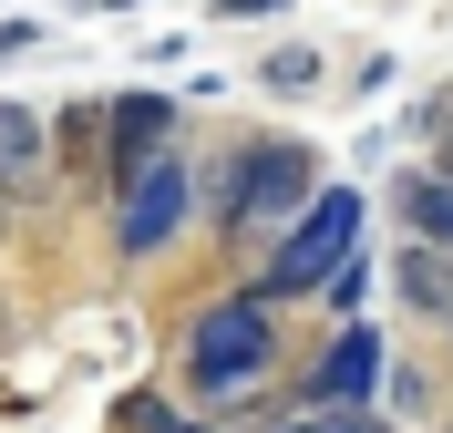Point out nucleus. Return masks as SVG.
<instances>
[{
	"instance_id": "7",
	"label": "nucleus",
	"mask_w": 453,
	"mask_h": 433,
	"mask_svg": "<svg viewBox=\"0 0 453 433\" xmlns=\"http://www.w3.org/2000/svg\"><path fill=\"white\" fill-rule=\"evenodd\" d=\"M52 175V114L42 104H0V197H31Z\"/></svg>"
},
{
	"instance_id": "5",
	"label": "nucleus",
	"mask_w": 453,
	"mask_h": 433,
	"mask_svg": "<svg viewBox=\"0 0 453 433\" xmlns=\"http://www.w3.org/2000/svg\"><path fill=\"white\" fill-rule=\"evenodd\" d=\"M299 403H319V413L381 403V330H371V320H340V330H330V351H319L310 382H299Z\"/></svg>"
},
{
	"instance_id": "12",
	"label": "nucleus",
	"mask_w": 453,
	"mask_h": 433,
	"mask_svg": "<svg viewBox=\"0 0 453 433\" xmlns=\"http://www.w3.org/2000/svg\"><path fill=\"white\" fill-rule=\"evenodd\" d=\"M371 279H381V268H371V259H350V268H340L330 289H319V299H330L340 320H361V299H371Z\"/></svg>"
},
{
	"instance_id": "11",
	"label": "nucleus",
	"mask_w": 453,
	"mask_h": 433,
	"mask_svg": "<svg viewBox=\"0 0 453 433\" xmlns=\"http://www.w3.org/2000/svg\"><path fill=\"white\" fill-rule=\"evenodd\" d=\"M268 433H392V423H381V403H361V413H319V403H299L288 423H268Z\"/></svg>"
},
{
	"instance_id": "8",
	"label": "nucleus",
	"mask_w": 453,
	"mask_h": 433,
	"mask_svg": "<svg viewBox=\"0 0 453 433\" xmlns=\"http://www.w3.org/2000/svg\"><path fill=\"white\" fill-rule=\"evenodd\" d=\"M402 310H423V320H453V248H433V237H402Z\"/></svg>"
},
{
	"instance_id": "6",
	"label": "nucleus",
	"mask_w": 453,
	"mask_h": 433,
	"mask_svg": "<svg viewBox=\"0 0 453 433\" xmlns=\"http://www.w3.org/2000/svg\"><path fill=\"white\" fill-rule=\"evenodd\" d=\"M175 114H186V104H175V93H155V83H144V93H113V104H104V175H113V186H124L134 166H155V155L175 144Z\"/></svg>"
},
{
	"instance_id": "3",
	"label": "nucleus",
	"mask_w": 453,
	"mask_h": 433,
	"mask_svg": "<svg viewBox=\"0 0 453 433\" xmlns=\"http://www.w3.org/2000/svg\"><path fill=\"white\" fill-rule=\"evenodd\" d=\"M350 259H361V186L330 175V186L279 228V248H268V268H257L248 289H257V299H319Z\"/></svg>"
},
{
	"instance_id": "1",
	"label": "nucleus",
	"mask_w": 453,
	"mask_h": 433,
	"mask_svg": "<svg viewBox=\"0 0 453 433\" xmlns=\"http://www.w3.org/2000/svg\"><path fill=\"white\" fill-rule=\"evenodd\" d=\"M319 186L330 175H319L310 135H248V144H226L217 166H206V217L217 228H288Z\"/></svg>"
},
{
	"instance_id": "9",
	"label": "nucleus",
	"mask_w": 453,
	"mask_h": 433,
	"mask_svg": "<svg viewBox=\"0 0 453 433\" xmlns=\"http://www.w3.org/2000/svg\"><path fill=\"white\" fill-rule=\"evenodd\" d=\"M392 206H402V237L453 248V175H443V166H412V175L392 186Z\"/></svg>"
},
{
	"instance_id": "14",
	"label": "nucleus",
	"mask_w": 453,
	"mask_h": 433,
	"mask_svg": "<svg viewBox=\"0 0 453 433\" xmlns=\"http://www.w3.org/2000/svg\"><path fill=\"white\" fill-rule=\"evenodd\" d=\"M288 0H217V21H279Z\"/></svg>"
},
{
	"instance_id": "2",
	"label": "nucleus",
	"mask_w": 453,
	"mask_h": 433,
	"mask_svg": "<svg viewBox=\"0 0 453 433\" xmlns=\"http://www.w3.org/2000/svg\"><path fill=\"white\" fill-rule=\"evenodd\" d=\"M279 372V299H257V289H226L186 320V392L196 403H237L257 382Z\"/></svg>"
},
{
	"instance_id": "4",
	"label": "nucleus",
	"mask_w": 453,
	"mask_h": 433,
	"mask_svg": "<svg viewBox=\"0 0 453 433\" xmlns=\"http://www.w3.org/2000/svg\"><path fill=\"white\" fill-rule=\"evenodd\" d=\"M186 217H206V175L186 166V155H155V166H134L124 186H113V248L124 259H155V248H175L186 237Z\"/></svg>"
},
{
	"instance_id": "10",
	"label": "nucleus",
	"mask_w": 453,
	"mask_h": 433,
	"mask_svg": "<svg viewBox=\"0 0 453 433\" xmlns=\"http://www.w3.org/2000/svg\"><path fill=\"white\" fill-rule=\"evenodd\" d=\"M319 73H330V62H319V42H279V52L257 62V83L279 93V104H299V93H319Z\"/></svg>"
},
{
	"instance_id": "16",
	"label": "nucleus",
	"mask_w": 453,
	"mask_h": 433,
	"mask_svg": "<svg viewBox=\"0 0 453 433\" xmlns=\"http://www.w3.org/2000/svg\"><path fill=\"white\" fill-rule=\"evenodd\" d=\"M443 330H453V320H443Z\"/></svg>"
},
{
	"instance_id": "13",
	"label": "nucleus",
	"mask_w": 453,
	"mask_h": 433,
	"mask_svg": "<svg viewBox=\"0 0 453 433\" xmlns=\"http://www.w3.org/2000/svg\"><path fill=\"white\" fill-rule=\"evenodd\" d=\"M31 42H42V21H31V11H11V21H0V62H21Z\"/></svg>"
},
{
	"instance_id": "15",
	"label": "nucleus",
	"mask_w": 453,
	"mask_h": 433,
	"mask_svg": "<svg viewBox=\"0 0 453 433\" xmlns=\"http://www.w3.org/2000/svg\"><path fill=\"white\" fill-rule=\"evenodd\" d=\"M93 11H144V0H93Z\"/></svg>"
}]
</instances>
